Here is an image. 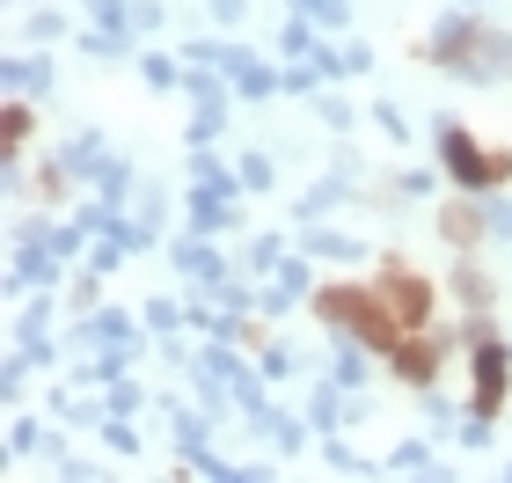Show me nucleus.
<instances>
[{
	"mask_svg": "<svg viewBox=\"0 0 512 483\" xmlns=\"http://www.w3.org/2000/svg\"><path fill=\"white\" fill-rule=\"evenodd\" d=\"M322 315H330V322H352L359 344H374V352H388V344H395V308H388V301H366V293H322Z\"/></svg>",
	"mask_w": 512,
	"mask_h": 483,
	"instance_id": "f257e3e1",
	"label": "nucleus"
},
{
	"mask_svg": "<svg viewBox=\"0 0 512 483\" xmlns=\"http://www.w3.org/2000/svg\"><path fill=\"white\" fill-rule=\"evenodd\" d=\"M439 147H447V176H454V183H469V191H483V183H505V176H512V154H483L469 132H454V125H447V140H439Z\"/></svg>",
	"mask_w": 512,
	"mask_h": 483,
	"instance_id": "f03ea898",
	"label": "nucleus"
},
{
	"mask_svg": "<svg viewBox=\"0 0 512 483\" xmlns=\"http://www.w3.org/2000/svg\"><path fill=\"white\" fill-rule=\"evenodd\" d=\"M447 235H454V242H476V235H483V220L469 213V205H447Z\"/></svg>",
	"mask_w": 512,
	"mask_h": 483,
	"instance_id": "39448f33",
	"label": "nucleus"
},
{
	"mask_svg": "<svg viewBox=\"0 0 512 483\" xmlns=\"http://www.w3.org/2000/svg\"><path fill=\"white\" fill-rule=\"evenodd\" d=\"M432 366H439L432 344H410V352H403V374H410V381H432Z\"/></svg>",
	"mask_w": 512,
	"mask_h": 483,
	"instance_id": "423d86ee",
	"label": "nucleus"
},
{
	"mask_svg": "<svg viewBox=\"0 0 512 483\" xmlns=\"http://www.w3.org/2000/svg\"><path fill=\"white\" fill-rule=\"evenodd\" d=\"M476 403L483 410L505 403V352H498V344H483V352H476Z\"/></svg>",
	"mask_w": 512,
	"mask_h": 483,
	"instance_id": "20e7f679",
	"label": "nucleus"
},
{
	"mask_svg": "<svg viewBox=\"0 0 512 483\" xmlns=\"http://www.w3.org/2000/svg\"><path fill=\"white\" fill-rule=\"evenodd\" d=\"M381 301L395 308V322H410V330H417V322L432 315V286L417 279V271H388V279H381Z\"/></svg>",
	"mask_w": 512,
	"mask_h": 483,
	"instance_id": "7ed1b4c3",
	"label": "nucleus"
}]
</instances>
